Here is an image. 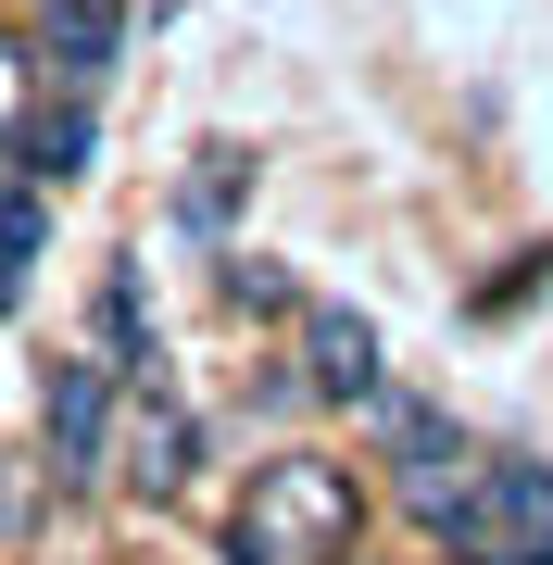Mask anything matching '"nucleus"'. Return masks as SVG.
Listing matches in <instances>:
<instances>
[{
  "label": "nucleus",
  "instance_id": "20e7f679",
  "mask_svg": "<svg viewBox=\"0 0 553 565\" xmlns=\"http://www.w3.org/2000/svg\"><path fill=\"white\" fill-rule=\"evenodd\" d=\"M302 364H315V390L328 403H377V327L352 315V302H302Z\"/></svg>",
  "mask_w": 553,
  "mask_h": 565
},
{
  "label": "nucleus",
  "instance_id": "f257e3e1",
  "mask_svg": "<svg viewBox=\"0 0 553 565\" xmlns=\"http://www.w3.org/2000/svg\"><path fill=\"white\" fill-rule=\"evenodd\" d=\"M365 553V478L328 452L252 465L240 515H226V565H352Z\"/></svg>",
  "mask_w": 553,
  "mask_h": 565
},
{
  "label": "nucleus",
  "instance_id": "7ed1b4c3",
  "mask_svg": "<svg viewBox=\"0 0 553 565\" xmlns=\"http://www.w3.org/2000/svg\"><path fill=\"white\" fill-rule=\"evenodd\" d=\"M377 452L403 465V490H415V515H453L466 503V478H478V452H466V427H453L440 403H403V390H377Z\"/></svg>",
  "mask_w": 553,
  "mask_h": 565
},
{
  "label": "nucleus",
  "instance_id": "f03ea898",
  "mask_svg": "<svg viewBox=\"0 0 553 565\" xmlns=\"http://www.w3.org/2000/svg\"><path fill=\"white\" fill-rule=\"evenodd\" d=\"M440 553L453 565H553V465L503 452L466 478V503L440 515Z\"/></svg>",
  "mask_w": 553,
  "mask_h": 565
},
{
  "label": "nucleus",
  "instance_id": "0eeeda50",
  "mask_svg": "<svg viewBox=\"0 0 553 565\" xmlns=\"http://www.w3.org/2000/svg\"><path fill=\"white\" fill-rule=\"evenodd\" d=\"M114 39H126L114 0H51V39H39V51H51L76 88H102V76H114Z\"/></svg>",
  "mask_w": 553,
  "mask_h": 565
},
{
  "label": "nucleus",
  "instance_id": "39448f33",
  "mask_svg": "<svg viewBox=\"0 0 553 565\" xmlns=\"http://www.w3.org/2000/svg\"><path fill=\"white\" fill-rule=\"evenodd\" d=\"M114 377H126V364H51V478H88V465H102Z\"/></svg>",
  "mask_w": 553,
  "mask_h": 565
},
{
  "label": "nucleus",
  "instance_id": "6e6552de",
  "mask_svg": "<svg viewBox=\"0 0 553 565\" xmlns=\"http://www.w3.org/2000/svg\"><path fill=\"white\" fill-rule=\"evenodd\" d=\"M240 189H252V151H202L189 163V189H177V226L202 252H226V214H240Z\"/></svg>",
  "mask_w": 553,
  "mask_h": 565
},
{
  "label": "nucleus",
  "instance_id": "9d476101",
  "mask_svg": "<svg viewBox=\"0 0 553 565\" xmlns=\"http://www.w3.org/2000/svg\"><path fill=\"white\" fill-rule=\"evenodd\" d=\"M39 88H51V51H25L13 25H0V151H25V126H39Z\"/></svg>",
  "mask_w": 553,
  "mask_h": 565
},
{
  "label": "nucleus",
  "instance_id": "1a4fd4ad",
  "mask_svg": "<svg viewBox=\"0 0 553 565\" xmlns=\"http://www.w3.org/2000/svg\"><path fill=\"white\" fill-rule=\"evenodd\" d=\"M88 151H102V114H88V102H63V114H39V126H25V177H88Z\"/></svg>",
  "mask_w": 553,
  "mask_h": 565
},
{
  "label": "nucleus",
  "instance_id": "423d86ee",
  "mask_svg": "<svg viewBox=\"0 0 553 565\" xmlns=\"http://www.w3.org/2000/svg\"><path fill=\"white\" fill-rule=\"evenodd\" d=\"M189 452H202V427H189V403H139V427H126V490L177 503V490H189Z\"/></svg>",
  "mask_w": 553,
  "mask_h": 565
},
{
  "label": "nucleus",
  "instance_id": "f8f14e48",
  "mask_svg": "<svg viewBox=\"0 0 553 565\" xmlns=\"http://www.w3.org/2000/svg\"><path fill=\"white\" fill-rule=\"evenodd\" d=\"M226 302H240V315H289V302H302V289H289L277 264H252V252H226Z\"/></svg>",
  "mask_w": 553,
  "mask_h": 565
},
{
  "label": "nucleus",
  "instance_id": "9b49d317",
  "mask_svg": "<svg viewBox=\"0 0 553 565\" xmlns=\"http://www.w3.org/2000/svg\"><path fill=\"white\" fill-rule=\"evenodd\" d=\"M39 239H51V214L25 202V189H0V315L25 302V264H39Z\"/></svg>",
  "mask_w": 553,
  "mask_h": 565
}]
</instances>
